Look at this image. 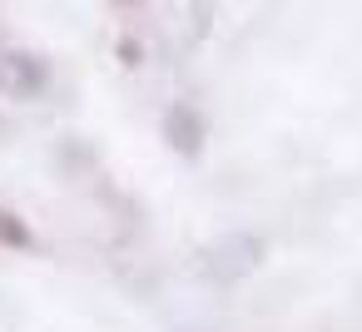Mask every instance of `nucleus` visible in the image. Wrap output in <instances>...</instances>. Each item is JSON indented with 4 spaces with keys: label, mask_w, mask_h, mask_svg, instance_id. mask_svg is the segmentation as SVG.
Here are the masks:
<instances>
[{
    "label": "nucleus",
    "mask_w": 362,
    "mask_h": 332,
    "mask_svg": "<svg viewBox=\"0 0 362 332\" xmlns=\"http://www.w3.org/2000/svg\"><path fill=\"white\" fill-rule=\"evenodd\" d=\"M50 90V65L30 50H0V95L16 100V105H30Z\"/></svg>",
    "instance_id": "f03ea898"
},
{
    "label": "nucleus",
    "mask_w": 362,
    "mask_h": 332,
    "mask_svg": "<svg viewBox=\"0 0 362 332\" xmlns=\"http://www.w3.org/2000/svg\"><path fill=\"white\" fill-rule=\"evenodd\" d=\"M263 263V238L258 233H223L218 243H209L204 253H199V268L214 278V283H238V278H248L253 268Z\"/></svg>",
    "instance_id": "f257e3e1"
},
{
    "label": "nucleus",
    "mask_w": 362,
    "mask_h": 332,
    "mask_svg": "<svg viewBox=\"0 0 362 332\" xmlns=\"http://www.w3.org/2000/svg\"><path fill=\"white\" fill-rule=\"evenodd\" d=\"M0 248H30V233H25V223H21L11 208H0Z\"/></svg>",
    "instance_id": "20e7f679"
},
{
    "label": "nucleus",
    "mask_w": 362,
    "mask_h": 332,
    "mask_svg": "<svg viewBox=\"0 0 362 332\" xmlns=\"http://www.w3.org/2000/svg\"><path fill=\"white\" fill-rule=\"evenodd\" d=\"M164 134H169V144H174L179 154H199V144H204V119H199V109H194V105H169Z\"/></svg>",
    "instance_id": "7ed1b4c3"
}]
</instances>
